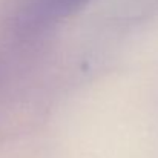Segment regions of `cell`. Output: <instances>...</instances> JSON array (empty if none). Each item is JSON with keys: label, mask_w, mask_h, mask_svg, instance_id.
<instances>
[{"label": "cell", "mask_w": 158, "mask_h": 158, "mask_svg": "<svg viewBox=\"0 0 158 158\" xmlns=\"http://www.w3.org/2000/svg\"><path fill=\"white\" fill-rule=\"evenodd\" d=\"M91 0H28L20 14V28L37 31L77 12Z\"/></svg>", "instance_id": "obj_1"}]
</instances>
